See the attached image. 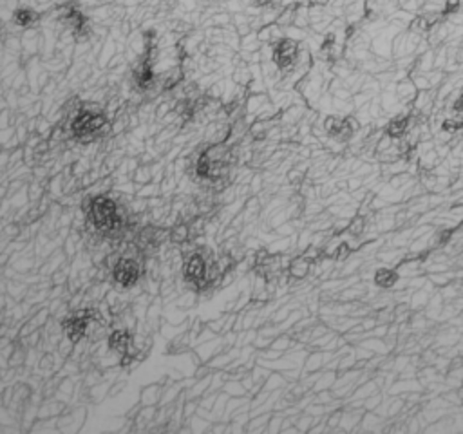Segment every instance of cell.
Wrapping results in <instances>:
<instances>
[{
    "mask_svg": "<svg viewBox=\"0 0 463 434\" xmlns=\"http://www.w3.org/2000/svg\"><path fill=\"white\" fill-rule=\"evenodd\" d=\"M261 185H263V177H261V175H253L252 183H250V190H252L253 194H259Z\"/></svg>",
    "mask_w": 463,
    "mask_h": 434,
    "instance_id": "obj_16",
    "label": "cell"
},
{
    "mask_svg": "<svg viewBox=\"0 0 463 434\" xmlns=\"http://www.w3.org/2000/svg\"><path fill=\"white\" fill-rule=\"evenodd\" d=\"M190 237V226L186 224V222H181V224H176V226L172 228V232H170V239H172V243H186Z\"/></svg>",
    "mask_w": 463,
    "mask_h": 434,
    "instance_id": "obj_10",
    "label": "cell"
},
{
    "mask_svg": "<svg viewBox=\"0 0 463 434\" xmlns=\"http://www.w3.org/2000/svg\"><path fill=\"white\" fill-rule=\"evenodd\" d=\"M230 358H232V355H219V356H216V358L212 360V367H225V365L230 362Z\"/></svg>",
    "mask_w": 463,
    "mask_h": 434,
    "instance_id": "obj_15",
    "label": "cell"
},
{
    "mask_svg": "<svg viewBox=\"0 0 463 434\" xmlns=\"http://www.w3.org/2000/svg\"><path fill=\"white\" fill-rule=\"evenodd\" d=\"M429 281L436 288H442L449 282L456 281V270H447V271H438V273H427Z\"/></svg>",
    "mask_w": 463,
    "mask_h": 434,
    "instance_id": "obj_7",
    "label": "cell"
},
{
    "mask_svg": "<svg viewBox=\"0 0 463 434\" xmlns=\"http://www.w3.org/2000/svg\"><path fill=\"white\" fill-rule=\"evenodd\" d=\"M161 387L159 386H148L143 389V394H141V403H145V405H154V403H158L159 400H161Z\"/></svg>",
    "mask_w": 463,
    "mask_h": 434,
    "instance_id": "obj_9",
    "label": "cell"
},
{
    "mask_svg": "<svg viewBox=\"0 0 463 434\" xmlns=\"http://www.w3.org/2000/svg\"><path fill=\"white\" fill-rule=\"evenodd\" d=\"M212 24L217 27H228L230 24H233V15H228V13H216L212 16Z\"/></svg>",
    "mask_w": 463,
    "mask_h": 434,
    "instance_id": "obj_13",
    "label": "cell"
},
{
    "mask_svg": "<svg viewBox=\"0 0 463 434\" xmlns=\"http://www.w3.org/2000/svg\"><path fill=\"white\" fill-rule=\"evenodd\" d=\"M161 183H156V181H150L147 185H141V188L138 190V197H145V199H152V197H158L161 194Z\"/></svg>",
    "mask_w": 463,
    "mask_h": 434,
    "instance_id": "obj_11",
    "label": "cell"
},
{
    "mask_svg": "<svg viewBox=\"0 0 463 434\" xmlns=\"http://www.w3.org/2000/svg\"><path fill=\"white\" fill-rule=\"evenodd\" d=\"M311 243H313V233H311V230H302V232L299 233L297 248H299L300 252H304L306 248H310Z\"/></svg>",
    "mask_w": 463,
    "mask_h": 434,
    "instance_id": "obj_14",
    "label": "cell"
},
{
    "mask_svg": "<svg viewBox=\"0 0 463 434\" xmlns=\"http://www.w3.org/2000/svg\"><path fill=\"white\" fill-rule=\"evenodd\" d=\"M442 161L443 159L440 158V154L436 152V148H432V150L421 154L420 158H418V167H420L421 170H434Z\"/></svg>",
    "mask_w": 463,
    "mask_h": 434,
    "instance_id": "obj_6",
    "label": "cell"
},
{
    "mask_svg": "<svg viewBox=\"0 0 463 434\" xmlns=\"http://www.w3.org/2000/svg\"><path fill=\"white\" fill-rule=\"evenodd\" d=\"M398 279H400V275L393 268H378V270H374V284L378 288H384V290L385 288H393Z\"/></svg>",
    "mask_w": 463,
    "mask_h": 434,
    "instance_id": "obj_3",
    "label": "cell"
},
{
    "mask_svg": "<svg viewBox=\"0 0 463 434\" xmlns=\"http://www.w3.org/2000/svg\"><path fill=\"white\" fill-rule=\"evenodd\" d=\"M112 275L114 281L120 284L121 288H132L139 279V266L138 260L132 257H123L118 260V264L112 268Z\"/></svg>",
    "mask_w": 463,
    "mask_h": 434,
    "instance_id": "obj_1",
    "label": "cell"
},
{
    "mask_svg": "<svg viewBox=\"0 0 463 434\" xmlns=\"http://www.w3.org/2000/svg\"><path fill=\"white\" fill-rule=\"evenodd\" d=\"M434 56H436V49L434 47L427 49L425 53L418 56L416 65L413 67V69L420 71V73H429V71H432L434 69Z\"/></svg>",
    "mask_w": 463,
    "mask_h": 434,
    "instance_id": "obj_5",
    "label": "cell"
},
{
    "mask_svg": "<svg viewBox=\"0 0 463 434\" xmlns=\"http://www.w3.org/2000/svg\"><path fill=\"white\" fill-rule=\"evenodd\" d=\"M179 5H181L185 11H192L195 7V0H179Z\"/></svg>",
    "mask_w": 463,
    "mask_h": 434,
    "instance_id": "obj_17",
    "label": "cell"
},
{
    "mask_svg": "<svg viewBox=\"0 0 463 434\" xmlns=\"http://www.w3.org/2000/svg\"><path fill=\"white\" fill-rule=\"evenodd\" d=\"M154 179V174H152V167L150 165H139L138 167V170L134 172V175H132V181L134 183H138V185H147V183H150V181Z\"/></svg>",
    "mask_w": 463,
    "mask_h": 434,
    "instance_id": "obj_8",
    "label": "cell"
},
{
    "mask_svg": "<svg viewBox=\"0 0 463 434\" xmlns=\"http://www.w3.org/2000/svg\"><path fill=\"white\" fill-rule=\"evenodd\" d=\"M322 364H324V358L321 353H311L306 360L304 373H315V371H319V367H322Z\"/></svg>",
    "mask_w": 463,
    "mask_h": 434,
    "instance_id": "obj_12",
    "label": "cell"
},
{
    "mask_svg": "<svg viewBox=\"0 0 463 434\" xmlns=\"http://www.w3.org/2000/svg\"><path fill=\"white\" fill-rule=\"evenodd\" d=\"M310 264L311 260H308L302 255V257H299V259H293L291 262H289L288 266V275L289 277H295V279H302V277L308 275V271H310Z\"/></svg>",
    "mask_w": 463,
    "mask_h": 434,
    "instance_id": "obj_4",
    "label": "cell"
},
{
    "mask_svg": "<svg viewBox=\"0 0 463 434\" xmlns=\"http://www.w3.org/2000/svg\"><path fill=\"white\" fill-rule=\"evenodd\" d=\"M416 94H418V89H416V85L411 76L396 84V96H398V100H400L404 105H413Z\"/></svg>",
    "mask_w": 463,
    "mask_h": 434,
    "instance_id": "obj_2",
    "label": "cell"
},
{
    "mask_svg": "<svg viewBox=\"0 0 463 434\" xmlns=\"http://www.w3.org/2000/svg\"><path fill=\"white\" fill-rule=\"evenodd\" d=\"M22 288H24V286H18V288H16V290H22ZM11 290H15V288H11ZM11 295H13V297H16V295H18V291H13Z\"/></svg>",
    "mask_w": 463,
    "mask_h": 434,
    "instance_id": "obj_18",
    "label": "cell"
}]
</instances>
